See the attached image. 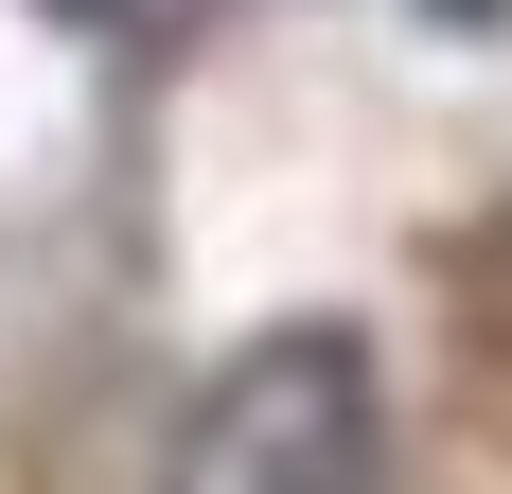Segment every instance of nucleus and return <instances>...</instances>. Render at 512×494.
<instances>
[{
  "instance_id": "f257e3e1",
  "label": "nucleus",
  "mask_w": 512,
  "mask_h": 494,
  "mask_svg": "<svg viewBox=\"0 0 512 494\" xmlns=\"http://www.w3.org/2000/svg\"><path fill=\"white\" fill-rule=\"evenodd\" d=\"M159 494H389V406H371V353L336 318H283L195 389L177 424V477Z\"/></svg>"
},
{
  "instance_id": "f03ea898",
  "label": "nucleus",
  "mask_w": 512,
  "mask_h": 494,
  "mask_svg": "<svg viewBox=\"0 0 512 494\" xmlns=\"http://www.w3.org/2000/svg\"><path fill=\"white\" fill-rule=\"evenodd\" d=\"M53 18H89V36H177V18H212V0H53Z\"/></svg>"
},
{
  "instance_id": "7ed1b4c3",
  "label": "nucleus",
  "mask_w": 512,
  "mask_h": 494,
  "mask_svg": "<svg viewBox=\"0 0 512 494\" xmlns=\"http://www.w3.org/2000/svg\"><path fill=\"white\" fill-rule=\"evenodd\" d=\"M424 18H442V36H495V18H512V0H424Z\"/></svg>"
}]
</instances>
